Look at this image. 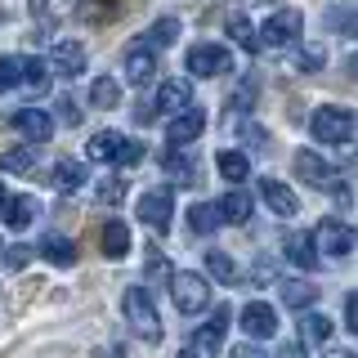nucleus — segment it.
Listing matches in <instances>:
<instances>
[{"label":"nucleus","mask_w":358,"mask_h":358,"mask_svg":"<svg viewBox=\"0 0 358 358\" xmlns=\"http://www.w3.org/2000/svg\"><path fill=\"white\" fill-rule=\"evenodd\" d=\"M121 309H126V318H130V327L143 336L148 345L162 341V318H157V305H152V296L143 287H130L126 296H121Z\"/></svg>","instance_id":"1"},{"label":"nucleus","mask_w":358,"mask_h":358,"mask_svg":"<svg viewBox=\"0 0 358 358\" xmlns=\"http://www.w3.org/2000/svg\"><path fill=\"white\" fill-rule=\"evenodd\" d=\"M309 130H313V139L318 143H350V134H354V112H345V108H318L309 117Z\"/></svg>","instance_id":"2"},{"label":"nucleus","mask_w":358,"mask_h":358,"mask_svg":"<svg viewBox=\"0 0 358 358\" xmlns=\"http://www.w3.org/2000/svg\"><path fill=\"white\" fill-rule=\"evenodd\" d=\"M171 300H175V309L179 313H201L210 305V287H206V278L201 273H175L171 278Z\"/></svg>","instance_id":"3"},{"label":"nucleus","mask_w":358,"mask_h":358,"mask_svg":"<svg viewBox=\"0 0 358 358\" xmlns=\"http://www.w3.org/2000/svg\"><path fill=\"white\" fill-rule=\"evenodd\" d=\"M300 31H305V14H300V9H278V14H268V22L260 27V45L287 50V45L300 41Z\"/></svg>","instance_id":"4"},{"label":"nucleus","mask_w":358,"mask_h":358,"mask_svg":"<svg viewBox=\"0 0 358 358\" xmlns=\"http://www.w3.org/2000/svg\"><path fill=\"white\" fill-rule=\"evenodd\" d=\"M313 238H318V251L331 255V260H341V255H350L354 246H358V233H354L345 220H322Z\"/></svg>","instance_id":"5"},{"label":"nucleus","mask_w":358,"mask_h":358,"mask_svg":"<svg viewBox=\"0 0 358 358\" xmlns=\"http://www.w3.org/2000/svg\"><path fill=\"white\" fill-rule=\"evenodd\" d=\"M171 215H175V193L171 188H148V193L139 197V220L148 224V229L166 233L171 229Z\"/></svg>","instance_id":"6"},{"label":"nucleus","mask_w":358,"mask_h":358,"mask_svg":"<svg viewBox=\"0 0 358 358\" xmlns=\"http://www.w3.org/2000/svg\"><path fill=\"white\" fill-rule=\"evenodd\" d=\"M188 72L193 76H224V72H233V54L224 50V45H193L188 50Z\"/></svg>","instance_id":"7"},{"label":"nucleus","mask_w":358,"mask_h":358,"mask_svg":"<svg viewBox=\"0 0 358 358\" xmlns=\"http://www.w3.org/2000/svg\"><path fill=\"white\" fill-rule=\"evenodd\" d=\"M14 130L22 134L27 143H45L54 134V117L45 108H18L14 112Z\"/></svg>","instance_id":"8"},{"label":"nucleus","mask_w":358,"mask_h":358,"mask_svg":"<svg viewBox=\"0 0 358 358\" xmlns=\"http://www.w3.org/2000/svg\"><path fill=\"white\" fill-rule=\"evenodd\" d=\"M201 130H206V112H201V108H184V112H175V117H171L166 139H171L175 148H184V143H193Z\"/></svg>","instance_id":"9"},{"label":"nucleus","mask_w":358,"mask_h":358,"mask_svg":"<svg viewBox=\"0 0 358 358\" xmlns=\"http://www.w3.org/2000/svg\"><path fill=\"white\" fill-rule=\"evenodd\" d=\"M242 331L251 336V341H268V336L278 331V313H273V305H264V300H251V305L242 309Z\"/></svg>","instance_id":"10"},{"label":"nucleus","mask_w":358,"mask_h":358,"mask_svg":"<svg viewBox=\"0 0 358 358\" xmlns=\"http://www.w3.org/2000/svg\"><path fill=\"white\" fill-rule=\"evenodd\" d=\"M296 175L305 179V184H313V188H341V179H336V171L327 162H322L318 152H296Z\"/></svg>","instance_id":"11"},{"label":"nucleus","mask_w":358,"mask_h":358,"mask_svg":"<svg viewBox=\"0 0 358 358\" xmlns=\"http://www.w3.org/2000/svg\"><path fill=\"white\" fill-rule=\"evenodd\" d=\"M282 251H287V260L296 264V268H318V238L313 233H287V242H282Z\"/></svg>","instance_id":"12"},{"label":"nucleus","mask_w":358,"mask_h":358,"mask_svg":"<svg viewBox=\"0 0 358 358\" xmlns=\"http://www.w3.org/2000/svg\"><path fill=\"white\" fill-rule=\"evenodd\" d=\"M260 197L268 201V210H273V215H287V220H291V215L300 210V197L291 193L282 179H260Z\"/></svg>","instance_id":"13"},{"label":"nucleus","mask_w":358,"mask_h":358,"mask_svg":"<svg viewBox=\"0 0 358 358\" xmlns=\"http://www.w3.org/2000/svg\"><path fill=\"white\" fill-rule=\"evenodd\" d=\"M126 134H117V130H99L94 139L85 143V152H90V162H121L126 157Z\"/></svg>","instance_id":"14"},{"label":"nucleus","mask_w":358,"mask_h":358,"mask_svg":"<svg viewBox=\"0 0 358 358\" xmlns=\"http://www.w3.org/2000/svg\"><path fill=\"white\" fill-rule=\"evenodd\" d=\"M50 67H54L59 76H67V81H72V76H81V72H85V50H81L76 41H59V45H54Z\"/></svg>","instance_id":"15"},{"label":"nucleus","mask_w":358,"mask_h":358,"mask_svg":"<svg viewBox=\"0 0 358 358\" xmlns=\"http://www.w3.org/2000/svg\"><path fill=\"white\" fill-rule=\"evenodd\" d=\"M126 76H130L134 85H148L152 76H157V54H152V45L139 41V45L126 54Z\"/></svg>","instance_id":"16"},{"label":"nucleus","mask_w":358,"mask_h":358,"mask_svg":"<svg viewBox=\"0 0 358 358\" xmlns=\"http://www.w3.org/2000/svg\"><path fill=\"white\" fill-rule=\"evenodd\" d=\"M224 331H229V305H220V309H215V313H210V318L197 327V350L215 354L220 345H224Z\"/></svg>","instance_id":"17"},{"label":"nucleus","mask_w":358,"mask_h":358,"mask_svg":"<svg viewBox=\"0 0 358 358\" xmlns=\"http://www.w3.org/2000/svg\"><path fill=\"white\" fill-rule=\"evenodd\" d=\"M36 215H41V201L36 197H9L5 201V229H14V233H22Z\"/></svg>","instance_id":"18"},{"label":"nucleus","mask_w":358,"mask_h":358,"mask_svg":"<svg viewBox=\"0 0 358 358\" xmlns=\"http://www.w3.org/2000/svg\"><path fill=\"white\" fill-rule=\"evenodd\" d=\"M188 99H193V85L188 81H162V90H157V112H184Z\"/></svg>","instance_id":"19"},{"label":"nucleus","mask_w":358,"mask_h":358,"mask_svg":"<svg viewBox=\"0 0 358 358\" xmlns=\"http://www.w3.org/2000/svg\"><path fill=\"white\" fill-rule=\"evenodd\" d=\"M103 255H108V260H126V255H130V229L121 220L103 224Z\"/></svg>","instance_id":"20"},{"label":"nucleus","mask_w":358,"mask_h":358,"mask_svg":"<svg viewBox=\"0 0 358 358\" xmlns=\"http://www.w3.org/2000/svg\"><path fill=\"white\" fill-rule=\"evenodd\" d=\"M220 224H224L220 206H210V201H197V206H188V229H193V233H215Z\"/></svg>","instance_id":"21"},{"label":"nucleus","mask_w":358,"mask_h":358,"mask_svg":"<svg viewBox=\"0 0 358 358\" xmlns=\"http://www.w3.org/2000/svg\"><path fill=\"white\" fill-rule=\"evenodd\" d=\"M41 255H45V260H50V264H59V268H67V264L76 260V246L67 242L63 233H50V238L41 242Z\"/></svg>","instance_id":"22"},{"label":"nucleus","mask_w":358,"mask_h":358,"mask_svg":"<svg viewBox=\"0 0 358 358\" xmlns=\"http://www.w3.org/2000/svg\"><path fill=\"white\" fill-rule=\"evenodd\" d=\"M50 72L54 67L45 59H22V85H27L31 94H45V90H50Z\"/></svg>","instance_id":"23"},{"label":"nucleus","mask_w":358,"mask_h":358,"mask_svg":"<svg viewBox=\"0 0 358 358\" xmlns=\"http://www.w3.org/2000/svg\"><path fill=\"white\" fill-rule=\"evenodd\" d=\"M300 336H305V345H327L331 341V318L327 313H305V318H300Z\"/></svg>","instance_id":"24"},{"label":"nucleus","mask_w":358,"mask_h":358,"mask_svg":"<svg viewBox=\"0 0 358 358\" xmlns=\"http://www.w3.org/2000/svg\"><path fill=\"white\" fill-rule=\"evenodd\" d=\"M220 215H224V224H246L251 220V197H246L242 188H233V193L220 201Z\"/></svg>","instance_id":"25"},{"label":"nucleus","mask_w":358,"mask_h":358,"mask_svg":"<svg viewBox=\"0 0 358 358\" xmlns=\"http://www.w3.org/2000/svg\"><path fill=\"white\" fill-rule=\"evenodd\" d=\"M179 41V18H157L148 31H143V45H152V50H166V45Z\"/></svg>","instance_id":"26"},{"label":"nucleus","mask_w":358,"mask_h":358,"mask_svg":"<svg viewBox=\"0 0 358 358\" xmlns=\"http://www.w3.org/2000/svg\"><path fill=\"white\" fill-rule=\"evenodd\" d=\"M215 166H220V175L229 179V184H242V179L251 175V162H246V152H233V148H229V152H220V157H215Z\"/></svg>","instance_id":"27"},{"label":"nucleus","mask_w":358,"mask_h":358,"mask_svg":"<svg viewBox=\"0 0 358 358\" xmlns=\"http://www.w3.org/2000/svg\"><path fill=\"white\" fill-rule=\"evenodd\" d=\"M278 291H282V305H287V309H309L313 300H318V287L300 282V278H296V282H282Z\"/></svg>","instance_id":"28"},{"label":"nucleus","mask_w":358,"mask_h":358,"mask_svg":"<svg viewBox=\"0 0 358 358\" xmlns=\"http://www.w3.org/2000/svg\"><path fill=\"white\" fill-rule=\"evenodd\" d=\"M81 184H85V166H81V162H59V166H54V188L76 193Z\"/></svg>","instance_id":"29"},{"label":"nucleus","mask_w":358,"mask_h":358,"mask_svg":"<svg viewBox=\"0 0 358 358\" xmlns=\"http://www.w3.org/2000/svg\"><path fill=\"white\" fill-rule=\"evenodd\" d=\"M206 273L215 278V282H224V287L238 282V264H233L224 251H206Z\"/></svg>","instance_id":"30"},{"label":"nucleus","mask_w":358,"mask_h":358,"mask_svg":"<svg viewBox=\"0 0 358 358\" xmlns=\"http://www.w3.org/2000/svg\"><path fill=\"white\" fill-rule=\"evenodd\" d=\"M90 103L94 108H117L121 103V85L112 81V76H99V81L90 85Z\"/></svg>","instance_id":"31"},{"label":"nucleus","mask_w":358,"mask_h":358,"mask_svg":"<svg viewBox=\"0 0 358 358\" xmlns=\"http://www.w3.org/2000/svg\"><path fill=\"white\" fill-rule=\"evenodd\" d=\"M31 162H36V143H22V148H9L0 157V171H27Z\"/></svg>","instance_id":"32"},{"label":"nucleus","mask_w":358,"mask_h":358,"mask_svg":"<svg viewBox=\"0 0 358 358\" xmlns=\"http://www.w3.org/2000/svg\"><path fill=\"white\" fill-rule=\"evenodd\" d=\"M229 36L238 41L242 50H260V31H255L246 18H229Z\"/></svg>","instance_id":"33"},{"label":"nucleus","mask_w":358,"mask_h":358,"mask_svg":"<svg viewBox=\"0 0 358 358\" xmlns=\"http://www.w3.org/2000/svg\"><path fill=\"white\" fill-rule=\"evenodd\" d=\"M22 85V59H0V94Z\"/></svg>","instance_id":"34"},{"label":"nucleus","mask_w":358,"mask_h":358,"mask_svg":"<svg viewBox=\"0 0 358 358\" xmlns=\"http://www.w3.org/2000/svg\"><path fill=\"white\" fill-rule=\"evenodd\" d=\"M166 171H171V175H179V179H184V184H193V162H188V157H166Z\"/></svg>","instance_id":"35"},{"label":"nucleus","mask_w":358,"mask_h":358,"mask_svg":"<svg viewBox=\"0 0 358 358\" xmlns=\"http://www.w3.org/2000/svg\"><path fill=\"white\" fill-rule=\"evenodd\" d=\"M27 260H31V246H9L5 251V268H22Z\"/></svg>","instance_id":"36"},{"label":"nucleus","mask_w":358,"mask_h":358,"mask_svg":"<svg viewBox=\"0 0 358 358\" xmlns=\"http://www.w3.org/2000/svg\"><path fill=\"white\" fill-rule=\"evenodd\" d=\"M121 193H126L121 179H103V184H99V197H103V201H121Z\"/></svg>","instance_id":"37"},{"label":"nucleus","mask_w":358,"mask_h":358,"mask_svg":"<svg viewBox=\"0 0 358 358\" xmlns=\"http://www.w3.org/2000/svg\"><path fill=\"white\" fill-rule=\"evenodd\" d=\"M345 327H350V331L358 336V291H354L350 300H345Z\"/></svg>","instance_id":"38"},{"label":"nucleus","mask_w":358,"mask_h":358,"mask_svg":"<svg viewBox=\"0 0 358 358\" xmlns=\"http://www.w3.org/2000/svg\"><path fill=\"white\" fill-rule=\"evenodd\" d=\"M322 63H327V54H322V50H300V67H309V72H313V67H322Z\"/></svg>","instance_id":"39"},{"label":"nucleus","mask_w":358,"mask_h":358,"mask_svg":"<svg viewBox=\"0 0 358 358\" xmlns=\"http://www.w3.org/2000/svg\"><path fill=\"white\" fill-rule=\"evenodd\" d=\"M59 117L67 121V126H76V121H81V112H76V103H72V99H63V103H59Z\"/></svg>","instance_id":"40"},{"label":"nucleus","mask_w":358,"mask_h":358,"mask_svg":"<svg viewBox=\"0 0 358 358\" xmlns=\"http://www.w3.org/2000/svg\"><path fill=\"white\" fill-rule=\"evenodd\" d=\"M139 157H143V143H126V157H121V166H134V162H139Z\"/></svg>","instance_id":"41"},{"label":"nucleus","mask_w":358,"mask_h":358,"mask_svg":"<svg viewBox=\"0 0 358 358\" xmlns=\"http://www.w3.org/2000/svg\"><path fill=\"white\" fill-rule=\"evenodd\" d=\"M233 358H264V350H260V345H251V341H246V345H238V350H233Z\"/></svg>","instance_id":"42"},{"label":"nucleus","mask_w":358,"mask_h":358,"mask_svg":"<svg viewBox=\"0 0 358 358\" xmlns=\"http://www.w3.org/2000/svg\"><path fill=\"white\" fill-rule=\"evenodd\" d=\"M278 358H305V345H300V341H287L282 350H278Z\"/></svg>","instance_id":"43"},{"label":"nucleus","mask_w":358,"mask_h":358,"mask_svg":"<svg viewBox=\"0 0 358 358\" xmlns=\"http://www.w3.org/2000/svg\"><path fill=\"white\" fill-rule=\"evenodd\" d=\"M5 201H9V197H5V184H0V210H5Z\"/></svg>","instance_id":"44"},{"label":"nucleus","mask_w":358,"mask_h":358,"mask_svg":"<svg viewBox=\"0 0 358 358\" xmlns=\"http://www.w3.org/2000/svg\"><path fill=\"white\" fill-rule=\"evenodd\" d=\"M179 358H197V354H193V350H184V354H179Z\"/></svg>","instance_id":"45"},{"label":"nucleus","mask_w":358,"mask_h":358,"mask_svg":"<svg viewBox=\"0 0 358 358\" xmlns=\"http://www.w3.org/2000/svg\"><path fill=\"white\" fill-rule=\"evenodd\" d=\"M350 358H358V354H350Z\"/></svg>","instance_id":"46"}]
</instances>
